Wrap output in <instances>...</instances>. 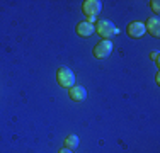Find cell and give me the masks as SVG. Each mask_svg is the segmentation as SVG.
Here are the masks:
<instances>
[{
	"instance_id": "obj_9",
	"label": "cell",
	"mask_w": 160,
	"mask_h": 153,
	"mask_svg": "<svg viewBox=\"0 0 160 153\" xmlns=\"http://www.w3.org/2000/svg\"><path fill=\"white\" fill-rule=\"evenodd\" d=\"M78 136L77 135H68L65 138V148H68V150H75V148L78 146Z\"/></svg>"
},
{
	"instance_id": "obj_2",
	"label": "cell",
	"mask_w": 160,
	"mask_h": 153,
	"mask_svg": "<svg viewBox=\"0 0 160 153\" xmlns=\"http://www.w3.org/2000/svg\"><path fill=\"white\" fill-rule=\"evenodd\" d=\"M101 10H102V2H99V0H85L82 5V12L89 17L90 24L96 21V17L101 14Z\"/></svg>"
},
{
	"instance_id": "obj_12",
	"label": "cell",
	"mask_w": 160,
	"mask_h": 153,
	"mask_svg": "<svg viewBox=\"0 0 160 153\" xmlns=\"http://www.w3.org/2000/svg\"><path fill=\"white\" fill-rule=\"evenodd\" d=\"M58 153H72V150H68V148H62Z\"/></svg>"
},
{
	"instance_id": "obj_7",
	"label": "cell",
	"mask_w": 160,
	"mask_h": 153,
	"mask_svg": "<svg viewBox=\"0 0 160 153\" xmlns=\"http://www.w3.org/2000/svg\"><path fill=\"white\" fill-rule=\"evenodd\" d=\"M96 32V29H94V24H90L89 21H82L77 24V34L82 37H89L92 36V34Z\"/></svg>"
},
{
	"instance_id": "obj_1",
	"label": "cell",
	"mask_w": 160,
	"mask_h": 153,
	"mask_svg": "<svg viewBox=\"0 0 160 153\" xmlns=\"http://www.w3.org/2000/svg\"><path fill=\"white\" fill-rule=\"evenodd\" d=\"M56 82H58V85L63 87V89H70L75 83V73L68 67H60L58 70H56Z\"/></svg>"
},
{
	"instance_id": "obj_11",
	"label": "cell",
	"mask_w": 160,
	"mask_h": 153,
	"mask_svg": "<svg viewBox=\"0 0 160 153\" xmlns=\"http://www.w3.org/2000/svg\"><path fill=\"white\" fill-rule=\"evenodd\" d=\"M152 58H153V60L158 63V51H153V53H152Z\"/></svg>"
},
{
	"instance_id": "obj_8",
	"label": "cell",
	"mask_w": 160,
	"mask_h": 153,
	"mask_svg": "<svg viewBox=\"0 0 160 153\" xmlns=\"http://www.w3.org/2000/svg\"><path fill=\"white\" fill-rule=\"evenodd\" d=\"M145 29H147V32H150L152 36L158 37L160 36V19L158 17H150L147 21V24H145Z\"/></svg>"
},
{
	"instance_id": "obj_5",
	"label": "cell",
	"mask_w": 160,
	"mask_h": 153,
	"mask_svg": "<svg viewBox=\"0 0 160 153\" xmlns=\"http://www.w3.org/2000/svg\"><path fill=\"white\" fill-rule=\"evenodd\" d=\"M128 31V36L133 37V39H140L142 36L147 34V29H145V24L140 21H135V22H129V26L126 27Z\"/></svg>"
},
{
	"instance_id": "obj_3",
	"label": "cell",
	"mask_w": 160,
	"mask_h": 153,
	"mask_svg": "<svg viewBox=\"0 0 160 153\" xmlns=\"http://www.w3.org/2000/svg\"><path fill=\"white\" fill-rule=\"evenodd\" d=\"M94 29H96V32H97L101 37H104V39H109L112 34H118V32H119V29H118L111 21H108V19H102V21H99Z\"/></svg>"
},
{
	"instance_id": "obj_4",
	"label": "cell",
	"mask_w": 160,
	"mask_h": 153,
	"mask_svg": "<svg viewBox=\"0 0 160 153\" xmlns=\"http://www.w3.org/2000/svg\"><path fill=\"white\" fill-rule=\"evenodd\" d=\"M94 56H96L97 60H106L109 58V55L112 53V43L111 39H102L101 43H97L94 46Z\"/></svg>"
},
{
	"instance_id": "obj_10",
	"label": "cell",
	"mask_w": 160,
	"mask_h": 153,
	"mask_svg": "<svg viewBox=\"0 0 160 153\" xmlns=\"http://www.w3.org/2000/svg\"><path fill=\"white\" fill-rule=\"evenodd\" d=\"M152 3V9L155 10V14H158V0H153V2H150Z\"/></svg>"
},
{
	"instance_id": "obj_6",
	"label": "cell",
	"mask_w": 160,
	"mask_h": 153,
	"mask_svg": "<svg viewBox=\"0 0 160 153\" xmlns=\"http://www.w3.org/2000/svg\"><path fill=\"white\" fill-rule=\"evenodd\" d=\"M68 95H70V99L75 102H83L87 99V90H85V87H82V85H73V87L68 89Z\"/></svg>"
}]
</instances>
